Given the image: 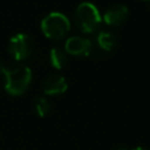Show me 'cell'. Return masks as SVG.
<instances>
[{"label": "cell", "mask_w": 150, "mask_h": 150, "mask_svg": "<svg viewBox=\"0 0 150 150\" xmlns=\"http://www.w3.org/2000/svg\"><path fill=\"white\" fill-rule=\"evenodd\" d=\"M5 89L9 95H22L30 84L32 71L29 67L21 62L12 63L5 67Z\"/></svg>", "instance_id": "1"}, {"label": "cell", "mask_w": 150, "mask_h": 150, "mask_svg": "<svg viewBox=\"0 0 150 150\" xmlns=\"http://www.w3.org/2000/svg\"><path fill=\"white\" fill-rule=\"evenodd\" d=\"M101 21V14L91 2H81L74 12V22L82 33H95L98 29Z\"/></svg>", "instance_id": "2"}, {"label": "cell", "mask_w": 150, "mask_h": 150, "mask_svg": "<svg viewBox=\"0 0 150 150\" xmlns=\"http://www.w3.org/2000/svg\"><path fill=\"white\" fill-rule=\"evenodd\" d=\"M41 29L46 38L53 41H59L70 30V22L64 14L60 12H52L42 19Z\"/></svg>", "instance_id": "3"}, {"label": "cell", "mask_w": 150, "mask_h": 150, "mask_svg": "<svg viewBox=\"0 0 150 150\" xmlns=\"http://www.w3.org/2000/svg\"><path fill=\"white\" fill-rule=\"evenodd\" d=\"M34 49V43L32 38L25 33H18L13 35L8 42L9 55L18 62L28 59Z\"/></svg>", "instance_id": "4"}, {"label": "cell", "mask_w": 150, "mask_h": 150, "mask_svg": "<svg viewBox=\"0 0 150 150\" xmlns=\"http://www.w3.org/2000/svg\"><path fill=\"white\" fill-rule=\"evenodd\" d=\"M64 50L74 56H88L93 52V42L84 36H70L66 41Z\"/></svg>", "instance_id": "5"}, {"label": "cell", "mask_w": 150, "mask_h": 150, "mask_svg": "<svg viewBox=\"0 0 150 150\" xmlns=\"http://www.w3.org/2000/svg\"><path fill=\"white\" fill-rule=\"evenodd\" d=\"M129 9L127 6L122 4H115L108 7L104 12L102 20L110 27H120L122 26L128 19Z\"/></svg>", "instance_id": "6"}, {"label": "cell", "mask_w": 150, "mask_h": 150, "mask_svg": "<svg viewBox=\"0 0 150 150\" xmlns=\"http://www.w3.org/2000/svg\"><path fill=\"white\" fill-rule=\"evenodd\" d=\"M68 88L66 79L60 74L48 75L42 82V89L46 95H60L63 94Z\"/></svg>", "instance_id": "7"}, {"label": "cell", "mask_w": 150, "mask_h": 150, "mask_svg": "<svg viewBox=\"0 0 150 150\" xmlns=\"http://www.w3.org/2000/svg\"><path fill=\"white\" fill-rule=\"evenodd\" d=\"M49 60H50V64L55 69H62L68 63V54L61 47H54L50 49Z\"/></svg>", "instance_id": "8"}, {"label": "cell", "mask_w": 150, "mask_h": 150, "mask_svg": "<svg viewBox=\"0 0 150 150\" xmlns=\"http://www.w3.org/2000/svg\"><path fill=\"white\" fill-rule=\"evenodd\" d=\"M96 41H97V46H98L102 50L110 52V50H112L114 47L116 46L117 39H116V35H115L112 32L102 30V32H100V33L97 34Z\"/></svg>", "instance_id": "9"}, {"label": "cell", "mask_w": 150, "mask_h": 150, "mask_svg": "<svg viewBox=\"0 0 150 150\" xmlns=\"http://www.w3.org/2000/svg\"><path fill=\"white\" fill-rule=\"evenodd\" d=\"M34 110L39 117H45L50 110V103L46 97H36L34 100Z\"/></svg>", "instance_id": "10"}, {"label": "cell", "mask_w": 150, "mask_h": 150, "mask_svg": "<svg viewBox=\"0 0 150 150\" xmlns=\"http://www.w3.org/2000/svg\"><path fill=\"white\" fill-rule=\"evenodd\" d=\"M115 150H150V149L144 148V146H137V148H135V149H127V148H124V146H118V148H116Z\"/></svg>", "instance_id": "11"}, {"label": "cell", "mask_w": 150, "mask_h": 150, "mask_svg": "<svg viewBox=\"0 0 150 150\" xmlns=\"http://www.w3.org/2000/svg\"><path fill=\"white\" fill-rule=\"evenodd\" d=\"M4 70H5V66H4L2 62L0 61V75H4Z\"/></svg>", "instance_id": "12"}, {"label": "cell", "mask_w": 150, "mask_h": 150, "mask_svg": "<svg viewBox=\"0 0 150 150\" xmlns=\"http://www.w3.org/2000/svg\"><path fill=\"white\" fill-rule=\"evenodd\" d=\"M148 9H149V12H150V0L148 1Z\"/></svg>", "instance_id": "13"}, {"label": "cell", "mask_w": 150, "mask_h": 150, "mask_svg": "<svg viewBox=\"0 0 150 150\" xmlns=\"http://www.w3.org/2000/svg\"><path fill=\"white\" fill-rule=\"evenodd\" d=\"M142 1H149V0H142Z\"/></svg>", "instance_id": "14"}]
</instances>
